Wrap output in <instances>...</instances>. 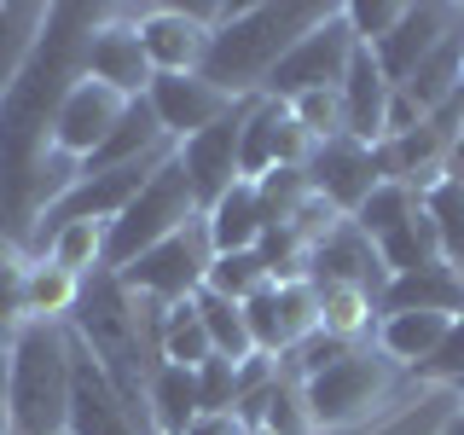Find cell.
<instances>
[{
	"label": "cell",
	"instance_id": "6da1fadb",
	"mask_svg": "<svg viewBox=\"0 0 464 435\" xmlns=\"http://www.w3.org/2000/svg\"><path fill=\"white\" fill-rule=\"evenodd\" d=\"M105 18L111 6L58 0L47 12V29H41L29 64L0 93V244L18 256L35 221L82 180V163L53 145V128H58L64 93L87 76V41Z\"/></svg>",
	"mask_w": 464,
	"mask_h": 435
},
{
	"label": "cell",
	"instance_id": "7a4b0ae2",
	"mask_svg": "<svg viewBox=\"0 0 464 435\" xmlns=\"http://www.w3.org/2000/svg\"><path fill=\"white\" fill-rule=\"evenodd\" d=\"M163 319H169V302L145 296V290H128L111 267L87 273L76 290V308H70V331L87 343V354L99 360V372L111 377L116 395L134 412H145L151 377L163 366Z\"/></svg>",
	"mask_w": 464,
	"mask_h": 435
},
{
	"label": "cell",
	"instance_id": "3957f363",
	"mask_svg": "<svg viewBox=\"0 0 464 435\" xmlns=\"http://www.w3.org/2000/svg\"><path fill=\"white\" fill-rule=\"evenodd\" d=\"M337 6L325 0H261L244 6L232 24H221L209 35V58H203V76L215 87H227L232 99H250L267 87V76L285 64V53L296 47L308 29H319Z\"/></svg>",
	"mask_w": 464,
	"mask_h": 435
},
{
	"label": "cell",
	"instance_id": "277c9868",
	"mask_svg": "<svg viewBox=\"0 0 464 435\" xmlns=\"http://www.w3.org/2000/svg\"><path fill=\"white\" fill-rule=\"evenodd\" d=\"M70 319H29L6 354V435H64L70 424Z\"/></svg>",
	"mask_w": 464,
	"mask_h": 435
},
{
	"label": "cell",
	"instance_id": "5b68a950",
	"mask_svg": "<svg viewBox=\"0 0 464 435\" xmlns=\"http://www.w3.org/2000/svg\"><path fill=\"white\" fill-rule=\"evenodd\" d=\"M186 221H198V192H192V180H186L180 145H174V157L145 180V192L105 227V267L122 273L128 261H140L151 244H163L169 232H180Z\"/></svg>",
	"mask_w": 464,
	"mask_h": 435
},
{
	"label": "cell",
	"instance_id": "8992f818",
	"mask_svg": "<svg viewBox=\"0 0 464 435\" xmlns=\"http://www.w3.org/2000/svg\"><path fill=\"white\" fill-rule=\"evenodd\" d=\"M395 360L383 354L377 343H360L348 348L337 366H325L319 377L302 383V395H308V412H314V430H337V424H354V418H366L372 406H383V395L395 389Z\"/></svg>",
	"mask_w": 464,
	"mask_h": 435
},
{
	"label": "cell",
	"instance_id": "52a82bcc",
	"mask_svg": "<svg viewBox=\"0 0 464 435\" xmlns=\"http://www.w3.org/2000/svg\"><path fill=\"white\" fill-rule=\"evenodd\" d=\"M209 261H215V244H209V221H186L180 232H169L163 244H151L140 261H128L116 279H122L128 290H145V296L157 302H192L203 279H209Z\"/></svg>",
	"mask_w": 464,
	"mask_h": 435
},
{
	"label": "cell",
	"instance_id": "ba28073f",
	"mask_svg": "<svg viewBox=\"0 0 464 435\" xmlns=\"http://www.w3.org/2000/svg\"><path fill=\"white\" fill-rule=\"evenodd\" d=\"M354 47H360V41H354V29H348L343 6H337L325 24L308 29V35H302L296 47L285 53V64L267 76V87H261V93H273V99H296V93H319V87H343Z\"/></svg>",
	"mask_w": 464,
	"mask_h": 435
},
{
	"label": "cell",
	"instance_id": "9c48e42d",
	"mask_svg": "<svg viewBox=\"0 0 464 435\" xmlns=\"http://www.w3.org/2000/svg\"><path fill=\"white\" fill-rule=\"evenodd\" d=\"M64 435H157L151 418L116 395V383L99 372V360L87 354L82 337L70 343V424H64Z\"/></svg>",
	"mask_w": 464,
	"mask_h": 435
},
{
	"label": "cell",
	"instance_id": "30bf717a",
	"mask_svg": "<svg viewBox=\"0 0 464 435\" xmlns=\"http://www.w3.org/2000/svg\"><path fill=\"white\" fill-rule=\"evenodd\" d=\"M250 111H256V93L238 99L215 128L180 140V163H186V180H192V192H198V215H209L215 203L244 180L238 174V134H244V122H250Z\"/></svg>",
	"mask_w": 464,
	"mask_h": 435
},
{
	"label": "cell",
	"instance_id": "8fae6325",
	"mask_svg": "<svg viewBox=\"0 0 464 435\" xmlns=\"http://www.w3.org/2000/svg\"><path fill=\"white\" fill-rule=\"evenodd\" d=\"M244 319H250V337H256V354H290L296 343H308L319 331V290L308 279H285V285H267L244 302Z\"/></svg>",
	"mask_w": 464,
	"mask_h": 435
},
{
	"label": "cell",
	"instance_id": "7c38bea8",
	"mask_svg": "<svg viewBox=\"0 0 464 435\" xmlns=\"http://www.w3.org/2000/svg\"><path fill=\"white\" fill-rule=\"evenodd\" d=\"M87 76L116 87L122 99H145V93H151L157 70H151L145 41H140V12L111 6V18L93 29V41H87Z\"/></svg>",
	"mask_w": 464,
	"mask_h": 435
},
{
	"label": "cell",
	"instance_id": "4fadbf2b",
	"mask_svg": "<svg viewBox=\"0 0 464 435\" xmlns=\"http://www.w3.org/2000/svg\"><path fill=\"white\" fill-rule=\"evenodd\" d=\"M308 180H314V192L325 198L331 209L354 221L360 203L383 186V174H377V163H372V145H360L354 134H337V140H319V151L308 163Z\"/></svg>",
	"mask_w": 464,
	"mask_h": 435
},
{
	"label": "cell",
	"instance_id": "5bb4252c",
	"mask_svg": "<svg viewBox=\"0 0 464 435\" xmlns=\"http://www.w3.org/2000/svg\"><path fill=\"white\" fill-rule=\"evenodd\" d=\"M453 29H464V6H447V0H424V6H406V18H401V29L389 41H377V70H383V82L389 87H406V76H412L424 58L441 47Z\"/></svg>",
	"mask_w": 464,
	"mask_h": 435
},
{
	"label": "cell",
	"instance_id": "9a60e30c",
	"mask_svg": "<svg viewBox=\"0 0 464 435\" xmlns=\"http://www.w3.org/2000/svg\"><path fill=\"white\" fill-rule=\"evenodd\" d=\"M134 105V99H122L116 87L82 76L76 87L64 93V105H58V128H53V145L64 157H76V163H87V157L99 151V145L111 140V128L122 122V111Z\"/></svg>",
	"mask_w": 464,
	"mask_h": 435
},
{
	"label": "cell",
	"instance_id": "2e32d148",
	"mask_svg": "<svg viewBox=\"0 0 464 435\" xmlns=\"http://www.w3.org/2000/svg\"><path fill=\"white\" fill-rule=\"evenodd\" d=\"M308 285H360V290H372L377 302H383V290H389V267H383V256H377V244L360 232L354 221H337L325 232V238L308 250Z\"/></svg>",
	"mask_w": 464,
	"mask_h": 435
},
{
	"label": "cell",
	"instance_id": "e0dca14e",
	"mask_svg": "<svg viewBox=\"0 0 464 435\" xmlns=\"http://www.w3.org/2000/svg\"><path fill=\"white\" fill-rule=\"evenodd\" d=\"M151 111H157V122H163V134L180 145V140H192V134H203V128H215L221 116L238 105V99L227 93V87H215L209 76H157L151 82Z\"/></svg>",
	"mask_w": 464,
	"mask_h": 435
},
{
	"label": "cell",
	"instance_id": "ac0fdd59",
	"mask_svg": "<svg viewBox=\"0 0 464 435\" xmlns=\"http://www.w3.org/2000/svg\"><path fill=\"white\" fill-rule=\"evenodd\" d=\"M209 24H198L186 6H145L140 12V41L157 76H198L209 58Z\"/></svg>",
	"mask_w": 464,
	"mask_h": 435
},
{
	"label": "cell",
	"instance_id": "d6986e66",
	"mask_svg": "<svg viewBox=\"0 0 464 435\" xmlns=\"http://www.w3.org/2000/svg\"><path fill=\"white\" fill-rule=\"evenodd\" d=\"M377 314H464V273L453 261H430L418 273H395Z\"/></svg>",
	"mask_w": 464,
	"mask_h": 435
},
{
	"label": "cell",
	"instance_id": "ffe728a7",
	"mask_svg": "<svg viewBox=\"0 0 464 435\" xmlns=\"http://www.w3.org/2000/svg\"><path fill=\"white\" fill-rule=\"evenodd\" d=\"M337 93H343L348 134H354L360 145H377V140H383V111H389V93H395V87L383 82L372 47H354V58H348V76H343Z\"/></svg>",
	"mask_w": 464,
	"mask_h": 435
},
{
	"label": "cell",
	"instance_id": "44dd1931",
	"mask_svg": "<svg viewBox=\"0 0 464 435\" xmlns=\"http://www.w3.org/2000/svg\"><path fill=\"white\" fill-rule=\"evenodd\" d=\"M163 145H174L163 134V122H157V111H151V99H134V105L122 111V122L111 128V140L99 145L93 157L82 163V174H105V169H122V163H140V157H151V151H163Z\"/></svg>",
	"mask_w": 464,
	"mask_h": 435
},
{
	"label": "cell",
	"instance_id": "7402d4cb",
	"mask_svg": "<svg viewBox=\"0 0 464 435\" xmlns=\"http://www.w3.org/2000/svg\"><path fill=\"white\" fill-rule=\"evenodd\" d=\"M453 331V314H383L377 319V348H383L395 366L424 372L435 360V348Z\"/></svg>",
	"mask_w": 464,
	"mask_h": 435
},
{
	"label": "cell",
	"instance_id": "603a6c76",
	"mask_svg": "<svg viewBox=\"0 0 464 435\" xmlns=\"http://www.w3.org/2000/svg\"><path fill=\"white\" fill-rule=\"evenodd\" d=\"M145 412H151V430L157 435H186L203 418V406H198V372H186V366H157L151 377V395H145Z\"/></svg>",
	"mask_w": 464,
	"mask_h": 435
},
{
	"label": "cell",
	"instance_id": "cb8c5ba5",
	"mask_svg": "<svg viewBox=\"0 0 464 435\" xmlns=\"http://www.w3.org/2000/svg\"><path fill=\"white\" fill-rule=\"evenodd\" d=\"M459 87H464V29H453V35H447L441 47H435V53L424 58V64L412 70V76H406L401 93H406L418 111L430 116L435 105H447V99H453Z\"/></svg>",
	"mask_w": 464,
	"mask_h": 435
},
{
	"label": "cell",
	"instance_id": "d4e9b609",
	"mask_svg": "<svg viewBox=\"0 0 464 435\" xmlns=\"http://www.w3.org/2000/svg\"><path fill=\"white\" fill-rule=\"evenodd\" d=\"M47 12L53 6H41V0H6V6H0V93H6V87L18 82V70L29 64L41 29H47Z\"/></svg>",
	"mask_w": 464,
	"mask_h": 435
},
{
	"label": "cell",
	"instance_id": "484cf974",
	"mask_svg": "<svg viewBox=\"0 0 464 435\" xmlns=\"http://www.w3.org/2000/svg\"><path fill=\"white\" fill-rule=\"evenodd\" d=\"M209 244H215V256H232V250H256V238H261V209H256V186L250 180H238L232 192L215 203L209 215Z\"/></svg>",
	"mask_w": 464,
	"mask_h": 435
},
{
	"label": "cell",
	"instance_id": "4316f807",
	"mask_svg": "<svg viewBox=\"0 0 464 435\" xmlns=\"http://www.w3.org/2000/svg\"><path fill=\"white\" fill-rule=\"evenodd\" d=\"M377 256H383L389 279H395V273H418V267H430V261H441V238H435V221H430L424 203H418V209L406 215L395 232H383V238H377Z\"/></svg>",
	"mask_w": 464,
	"mask_h": 435
},
{
	"label": "cell",
	"instance_id": "83f0119b",
	"mask_svg": "<svg viewBox=\"0 0 464 435\" xmlns=\"http://www.w3.org/2000/svg\"><path fill=\"white\" fill-rule=\"evenodd\" d=\"M377 325V296L360 285H319V331L343 343H366Z\"/></svg>",
	"mask_w": 464,
	"mask_h": 435
},
{
	"label": "cell",
	"instance_id": "f1b7e54d",
	"mask_svg": "<svg viewBox=\"0 0 464 435\" xmlns=\"http://www.w3.org/2000/svg\"><path fill=\"white\" fill-rule=\"evenodd\" d=\"M192 308L203 319V331H209V343H215V354H227V360H250L256 354V337H250V319H244V302H232V296H215L209 285L192 296Z\"/></svg>",
	"mask_w": 464,
	"mask_h": 435
},
{
	"label": "cell",
	"instance_id": "f546056e",
	"mask_svg": "<svg viewBox=\"0 0 464 435\" xmlns=\"http://www.w3.org/2000/svg\"><path fill=\"white\" fill-rule=\"evenodd\" d=\"M285 116H290L285 99L256 93V111H250V122H244V134H238V174L244 180H261V174L273 169V134H279Z\"/></svg>",
	"mask_w": 464,
	"mask_h": 435
},
{
	"label": "cell",
	"instance_id": "4dcf8cb0",
	"mask_svg": "<svg viewBox=\"0 0 464 435\" xmlns=\"http://www.w3.org/2000/svg\"><path fill=\"white\" fill-rule=\"evenodd\" d=\"M256 186V209H261V227H290L296 221V209L314 198V180L308 169H267Z\"/></svg>",
	"mask_w": 464,
	"mask_h": 435
},
{
	"label": "cell",
	"instance_id": "1f68e13d",
	"mask_svg": "<svg viewBox=\"0 0 464 435\" xmlns=\"http://www.w3.org/2000/svg\"><path fill=\"white\" fill-rule=\"evenodd\" d=\"M76 290H82V279H70L64 267H53V261H29V273H24V308H29V319H70Z\"/></svg>",
	"mask_w": 464,
	"mask_h": 435
},
{
	"label": "cell",
	"instance_id": "d6a6232c",
	"mask_svg": "<svg viewBox=\"0 0 464 435\" xmlns=\"http://www.w3.org/2000/svg\"><path fill=\"white\" fill-rule=\"evenodd\" d=\"M41 261L64 267L70 279H87L93 267H105V227H93V221L58 227V232H53V244H47V256H41Z\"/></svg>",
	"mask_w": 464,
	"mask_h": 435
},
{
	"label": "cell",
	"instance_id": "836d02e7",
	"mask_svg": "<svg viewBox=\"0 0 464 435\" xmlns=\"http://www.w3.org/2000/svg\"><path fill=\"white\" fill-rule=\"evenodd\" d=\"M209 354H215V343H209V331H203L198 308H192V302H174L169 319H163V360H169V366L198 372Z\"/></svg>",
	"mask_w": 464,
	"mask_h": 435
},
{
	"label": "cell",
	"instance_id": "e575fe53",
	"mask_svg": "<svg viewBox=\"0 0 464 435\" xmlns=\"http://www.w3.org/2000/svg\"><path fill=\"white\" fill-rule=\"evenodd\" d=\"M424 209H430V221H435V238H441V261L464 267V186L441 174V180L424 192Z\"/></svg>",
	"mask_w": 464,
	"mask_h": 435
},
{
	"label": "cell",
	"instance_id": "d590c367",
	"mask_svg": "<svg viewBox=\"0 0 464 435\" xmlns=\"http://www.w3.org/2000/svg\"><path fill=\"white\" fill-rule=\"evenodd\" d=\"M203 285H209L215 296L250 302L256 290L273 285V273H267V261H261L256 250H232V256H215V261H209V279H203Z\"/></svg>",
	"mask_w": 464,
	"mask_h": 435
},
{
	"label": "cell",
	"instance_id": "8d00e7d4",
	"mask_svg": "<svg viewBox=\"0 0 464 435\" xmlns=\"http://www.w3.org/2000/svg\"><path fill=\"white\" fill-rule=\"evenodd\" d=\"M261 430L267 435H319L314 412H308V395H302V383L285 366H279V377H273V389H267V418H261Z\"/></svg>",
	"mask_w": 464,
	"mask_h": 435
},
{
	"label": "cell",
	"instance_id": "74e56055",
	"mask_svg": "<svg viewBox=\"0 0 464 435\" xmlns=\"http://www.w3.org/2000/svg\"><path fill=\"white\" fill-rule=\"evenodd\" d=\"M418 203H424V198H418L412 186H395V180H383V186H377V192H372L366 203H360L354 227H360V232H366V238L377 244V238H383V232H395V227L406 221V215L418 209Z\"/></svg>",
	"mask_w": 464,
	"mask_h": 435
},
{
	"label": "cell",
	"instance_id": "f35d334b",
	"mask_svg": "<svg viewBox=\"0 0 464 435\" xmlns=\"http://www.w3.org/2000/svg\"><path fill=\"white\" fill-rule=\"evenodd\" d=\"M406 6H412V0H343V18H348L360 47H377V41H389L401 29Z\"/></svg>",
	"mask_w": 464,
	"mask_h": 435
},
{
	"label": "cell",
	"instance_id": "ab89813d",
	"mask_svg": "<svg viewBox=\"0 0 464 435\" xmlns=\"http://www.w3.org/2000/svg\"><path fill=\"white\" fill-rule=\"evenodd\" d=\"M24 273L29 261L12 250L6 261H0V348L12 354V343H18V331L29 325V308H24Z\"/></svg>",
	"mask_w": 464,
	"mask_h": 435
},
{
	"label": "cell",
	"instance_id": "60d3db41",
	"mask_svg": "<svg viewBox=\"0 0 464 435\" xmlns=\"http://www.w3.org/2000/svg\"><path fill=\"white\" fill-rule=\"evenodd\" d=\"M290 116H296L302 128H308L314 140H337L348 134V122H343V93L337 87H319V93H296V99H285Z\"/></svg>",
	"mask_w": 464,
	"mask_h": 435
},
{
	"label": "cell",
	"instance_id": "b9f144b4",
	"mask_svg": "<svg viewBox=\"0 0 464 435\" xmlns=\"http://www.w3.org/2000/svg\"><path fill=\"white\" fill-rule=\"evenodd\" d=\"M198 406L203 412H232L238 406V360L209 354L198 366Z\"/></svg>",
	"mask_w": 464,
	"mask_h": 435
},
{
	"label": "cell",
	"instance_id": "7bdbcfd3",
	"mask_svg": "<svg viewBox=\"0 0 464 435\" xmlns=\"http://www.w3.org/2000/svg\"><path fill=\"white\" fill-rule=\"evenodd\" d=\"M424 377H435V383H453V389H464V314L453 319V331H447V343L435 348V360L424 366Z\"/></svg>",
	"mask_w": 464,
	"mask_h": 435
},
{
	"label": "cell",
	"instance_id": "ee69618b",
	"mask_svg": "<svg viewBox=\"0 0 464 435\" xmlns=\"http://www.w3.org/2000/svg\"><path fill=\"white\" fill-rule=\"evenodd\" d=\"M186 435H250V430H244L232 412H203V418H198V424L186 430Z\"/></svg>",
	"mask_w": 464,
	"mask_h": 435
},
{
	"label": "cell",
	"instance_id": "f6af8a7d",
	"mask_svg": "<svg viewBox=\"0 0 464 435\" xmlns=\"http://www.w3.org/2000/svg\"><path fill=\"white\" fill-rule=\"evenodd\" d=\"M447 180H459V186H464V128H459V140L447 145Z\"/></svg>",
	"mask_w": 464,
	"mask_h": 435
},
{
	"label": "cell",
	"instance_id": "bcb514c9",
	"mask_svg": "<svg viewBox=\"0 0 464 435\" xmlns=\"http://www.w3.org/2000/svg\"><path fill=\"white\" fill-rule=\"evenodd\" d=\"M441 435H464V412H459V418H447V430H441Z\"/></svg>",
	"mask_w": 464,
	"mask_h": 435
},
{
	"label": "cell",
	"instance_id": "7dc6e473",
	"mask_svg": "<svg viewBox=\"0 0 464 435\" xmlns=\"http://www.w3.org/2000/svg\"><path fill=\"white\" fill-rule=\"evenodd\" d=\"M0 383H6V348H0Z\"/></svg>",
	"mask_w": 464,
	"mask_h": 435
},
{
	"label": "cell",
	"instance_id": "c3c4849f",
	"mask_svg": "<svg viewBox=\"0 0 464 435\" xmlns=\"http://www.w3.org/2000/svg\"><path fill=\"white\" fill-rule=\"evenodd\" d=\"M250 435H267V430H250Z\"/></svg>",
	"mask_w": 464,
	"mask_h": 435
},
{
	"label": "cell",
	"instance_id": "681fc988",
	"mask_svg": "<svg viewBox=\"0 0 464 435\" xmlns=\"http://www.w3.org/2000/svg\"><path fill=\"white\" fill-rule=\"evenodd\" d=\"M459 273H464V267H459Z\"/></svg>",
	"mask_w": 464,
	"mask_h": 435
}]
</instances>
